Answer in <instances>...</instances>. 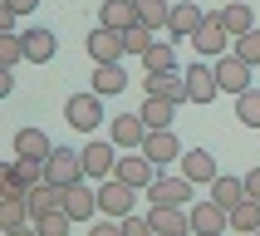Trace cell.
<instances>
[{"label": "cell", "instance_id": "1", "mask_svg": "<svg viewBox=\"0 0 260 236\" xmlns=\"http://www.w3.org/2000/svg\"><path fill=\"white\" fill-rule=\"evenodd\" d=\"M44 182H54V187L84 182V153H79V148H54V153L44 158Z\"/></svg>", "mask_w": 260, "mask_h": 236}, {"label": "cell", "instance_id": "2", "mask_svg": "<svg viewBox=\"0 0 260 236\" xmlns=\"http://www.w3.org/2000/svg\"><path fill=\"white\" fill-rule=\"evenodd\" d=\"M133 202H138V187H128L123 177L99 182V212H103V217H113V221L133 217Z\"/></svg>", "mask_w": 260, "mask_h": 236}, {"label": "cell", "instance_id": "3", "mask_svg": "<svg viewBox=\"0 0 260 236\" xmlns=\"http://www.w3.org/2000/svg\"><path fill=\"white\" fill-rule=\"evenodd\" d=\"M187 217H191V236H226V226H231V212L221 202H211V197L191 202Z\"/></svg>", "mask_w": 260, "mask_h": 236}, {"label": "cell", "instance_id": "4", "mask_svg": "<svg viewBox=\"0 0 260 236\" xmlns=\"http://www.w3.org/2000/svg\"><path fill=\"white\" fill-rule=\"evenodd\" d=\"M64 123L69 128H79V133H93L103 123V99L88 88V94H74L69 103H64Z\"/></svg>", "mask_w": 260, "mask_h": 236}, {"label": "cell", "instance_id": "5", "mask_svg": "<svg viewBox=\"0 0 260 236\" xmlns=\"http://www.w3.org/2000/svg\"><path fill=\"white\" fill-rule=\"evenodd\" d=\"M147 202H152V206H191V202H197V182L157 172V182L147 187Z\"/></svg>", "mask_w": 260, "mask_h": 236}, {"label": "cell", "instance_id": "6", "mask_svg": "<svg viewBox=\"0 0 260 236\" xmlns=\"http://www.w3.org/2000/svg\"><path fill=\"white\" fill-rule=\"evenodd\" d=\"M113 172H118V143H113V138H93V143L84 148V177L108 182Z\"/></svg>", "mask_w": 260, "mask_h": 236}, {"label": "cell", "instance_id": "7", "mask_svg": "<svg viewBox=\"0 0 260 236\" xmlns=\"http://www.w3.org/2000/svg\"><path fill=\"white\" fill-rule=\"evenodd\" d=\"M250 74H255V69H250V64H246L241 54H236V49L216 59V79H221V94H236V99H241V94L250 88Z\"/></svg>", "mask_w": 260, "mask_h": 236}, {"label": "cell", "instance_id": "8", "mask_svg": "<svg viewBox=\"0 0 260 236\" xmlns=\"http://www.w3.org/2000/svg\"><path fill=\"white\" fill-rule=\"evenodd\" d=\"M152 167H162V162H182V143H177V133L172 128H152L143 138V148H138Z\"/></svg>", "mask_w": 260, "mask_h": 236}, {"label": "cell", "instance_id": "9", "mask_svg": "<svg viewBox=\"0 0 260 236\" xmlns=\"http://www.w3.org/2000/svg\"><path fill=\"white\" fill-rule=\"evenodd\" d=\"M123 54H128V44H123L118 29L99 25L93 35H88V59H93V64H123Z\"/></svg>", "mask_w": 260, "mask_h": 236}, {"label": "cell", "instance_id": "10", "mask_svg": "<svg viewBox=\"0 0 260 236\" xmlns=\"http://www.w3.org/2000/svg\"><path fill=\"white\" fill-rule=\"evenodd\" d=\"M191 44H197V54H211V59L231 54V35H226V25H221V15H206V25L191 35Z\"/></svg>", "mask_w": 260, "mask_h": 236}, {"label": "cell", "instance_id": "11", "mask_svg": "<svg viewBox=\"0 0 260 236\" xmlns=\"http://www.w3.org/2000/svg\"><path fill=\"white\" fill-rule=\"evenodd\" d=\"M152 236H191V217L187 206H147Z\"/></svg>", "mask_w": 260, "mask_h": 236}, {"label": "cell", "instance_id": "12", "mask_svg": "<svg viewBox=\"0 0 260 236\" xmlns=\"http://www.w3.org/2000/svg\"><path fill=\"white\" fill-rule=\"evenodd\" d=\"M187 94L197 108H206V103L221 94V79H216V64H191L187 69Z\"/></svg>", "mask_w": 260, "mask_h": 236}, {"label": "cell", "instance_id": "13", "mask_svg": "<svg viewBox=\"0 0 260 236\" xmlns=\"http://www.w3.org/2000/svg\"><path fill=\"white\" fill-rule=\"evenodd\" d=\"M147 133H152V128L143 123V113H118L113 123H108V138L118 143V153H123V148H133V153H138Z\"/></svg>", "mask_w": 260, "mask_h": 236}, {"label": "cell", "instance_id": "14", "mask_svg": "<svg viewBox=\"0 0 260 236\" xmlns=\"http://www.w3.org/2000/svg\"><path fill=\"white\" fill-rule=\"evenodd\" d=\"M143 84H147V94H152V99L191 103V94H187V74H177V69H167V74H147Z\"/></svg>", "mask_w": 260, "mask_h": 236}, {"label": "cell", "instance_id": "15", "mask_svg": "<svg viewBox=\"0 0 260 236\" xmlns=\"http://www.w3.org/2000/svg\"><path fill=\"white\" fill-rule=\"evenodd\" d=\"M182 177H187V182H197V187H211V182H216V158H211V153H206V148H191V153H182Z\"/></svg>", "mask_w": 260, "mask_h": 236}, {"label": "cell", "instance_id": "16", "mask_svg": "<svg viewBox=\"0 0 260 236\" xmlns=\"http://www.w3.org/2000/svg\"><path fill=\"white\" fill-rule=\"evenodd\" d=\"M202 25H206V15L197 10V0H177V5H172V25H167V35H172V40H191Z\"/></svg>", "mask_w": 260, "mask_h": 236}, {"label": "cell", "instance_id": "17", "mask_svg": "<svg viewBox=\"0 0 260 236\" xmlns=\"http://www.w3.org/2000/svg\"><path fill=\"white\" fill-rule=\"evenodd\" d=\"M113 177H123L128 187H138V192H147L152 182H157V167L143 158V153H133V158H118V172Z\"/></svg>", "mask_w": 260, "mask_h": 236}, {"label": "cell", "instance_id": "18", "mask_svg": "<svg viewBox=\"0 0 260 236\" xmlns=\"http://www.w3.org/2000/svg\"><path fill=\"white\" fill-rule=\"evenodd\" d=\"M64 212H69L74 221H93V212H99V192L88 187V182L64 187Z\"/></svg>", "mask_w": 260, "mask_h": 236}, {"label": "cell", "instance_id": "19", "mask_svg": "<svg viewBox=\"0 0 260 236\" xmlns=\"http://www.w3.org/2000/svg\"><path fill=\"white\" fill-rule=\"evenodd\" d=\"M99 25H108V29H133V25H143L138 20V0H103V10H99Z\"/></svg>", "mask_w": 260, "mask_h": 236}, {"label": "cell", "instance_id": "20", "mask_svg": "<svg viewBox=\"0 0 260 236\" xmlns=\"http://www.w3.org/2000/svg\"><path fill=\"white\" fill-rule=\"evenodd\" d=\"M25 202H29V217L40 221V217H49V212H64V187H54V182H40V187H29V192H25Z\"/></svg>", "mask_w": 260, "mask_h": 236}, {"label": "cell", "instance_id": "21", "mask_svg": "<svg viewBox=\"0 0 260 236\" xmlns=\"http://www.w3.org/2000/svg\"><path fill=\"white\" fill-rule=\"evenodd\" d=\"M221 25H226V35H231V40H241V35H250V29H255V10H250L246 0H231V5H221Z\"/></svg>", "mask_w": 260, "mask_h": 236}, {"label": "cell", "instance_id": "22", "mask_svg": "<svg viewBox=\"0 0 260 236\" xmlns=\"http://www.w3.org/2000/svg\"><path fill=\"white\" fill-rule=\"evenodd\" d=\"M49 153H54V143H49V133L44 128H20L15 133V158H49Z\"/></svg>", "mask_w": 260, "mask_h": 236}, {"label": "cell", "instance_id": "23", "mask_svg": "<svg viewBox=\"0 0 260 236\" xmlns=\"http://www.w3.org/2000/svg\"><path fill=\"white\" fill-rule=\"evenodd\" d=\"M128 88V74H123V64H93V94L99 99H108V94H123Z\"/></svg>", "mask_w": 260, "mask_h": 236}, {"label": "cell", "instance_id": "24", "mask_svg": "<svg viewBox=\"0 0 260 236\" xmlns=\"http://www.w3.org/2000/svg\"><path fill=\"white\" fill-rule=\"evenodd\" d=\"M59 49V40L49 35V29H25V59L29 64H49Z\"/></svg>", "mask_w": 260, "mask_h": 236}, {"label": "cell", "instance_id": "25", "mask_svg": "<svg viewBox=\"0 0 260 236\" xmlns=\"http://www.w3.org/2000/svg\"><path fill=\"white\" fill-rule=\"evenodd\" d=\"M211 202H221L226 212L241 206L246 202V177H216V182H211Z\"/></svg>", "mask_w": 260, "mask_h": 236}, {"label": "cell", "instance_id": "26", "mask_svg": "<svg viewBox=\"0 0 260 236\" xmlns=\"http://www.w3.org/2000/svg\"><path fill=\"white\" fill-rule=\"evenodd\" d=\"M138 113H143V123H147V128H172V118H177V103H167V99H152V94H147Z\"/></svg>", "mask_w": 260, "mask_h": 236}, {"label": "cell", "instance_id": "27", "mask_svg": "<svg viewBox=\"0 0 260 236\" xmlns=\"http://www.w3.org/2000/svg\"><path fill=\"white\" fill-rule=\"evenodd\" d=\"M231 226H236V236H255L260 231V202L255 197H246L241 206H231Z\"/></svg>", "mask_w": 260, "mask_h": 236}, {"label": "cell", "instance_id": "28", "mask_svg": "<svg viewBox=\"0 0 260 236\" xmlns=\"http://www.w3.org/2000/svg\"><path fill=\"white\" fill-rule=\"evenodd\" d=\"M138 20H143L147 29H167L172 25V5H167V0H138Z\"/></svg>", "mask_w": 260, "mask_h": 236}, {"label": "cell", "instance_id": "29", "mask_svg": "<svg viewBox=\"0 0 260 236\" xmlns=\"http://www.w3.org/2000/svg\"><path fill=\"white\" fill-rule=\"evenodd\" d=\"M143 69H147V74H167V69H177L172 40H157V44H152V49L143 54Z\"/></svg>", "mask_w": 260, "mask_h": 236}, {"label": "cell", "instance_id": "30", "mask_svg": "<svg viewBox=\"0 0 260 236\" xmlns=\"http://www.w3.org/2000/svg\"><path fill=\"white\" fill-rule=\"evenodd\" d=\"M29 202H0V231H20V226H29Z\"/></svg>", "mask_w": 260, "mask_h": 236}, {"label": "cell", "instance_id": "31", "mask_svg": "<svg viewBox=\"0 0 260 236\" xmlns=\"http://www.w3.org/2000/svg\"><path fill=\"white\" fill-rule=\"evenodd\" d=\"M5 172H10V177H20L25 187H40V182H44V162H40V158H15Z\"/></svg>", "mask_w": 260, "mask_h": 236}, {"label": "cell", "instance_id": "32", "mask_svg": "<svg viewBox=\"0 0 260 236\" xmlns=\"http://www.w3.org/2000/svg\"><path fill=\"white\" fill-rule=\"evenodd\" d=\"M123 44H128V54H138L143 59L152 44H157V29H147V25H133V29H123Z\"/></svg>", "mask_w": 260, "mask_h": 236}, {"label": "cell", "instance_id": "33", "mask_svg": "<svg viewBox=\"0 0 260 236\" xmlns=\"http://www.w3.org/2000/svg\"><path fill=\"white\" fill-rule=\"evenodd\" d=\"M236 118H241L246 128H260V88H246V94L236 99Z\"/></svg>", "mask_w": 260, "mask_h": 236}, {"label": "cell", "instance_id": "34", "mask_svg": "<svg viewBox=\"0 0 260 236\" xmlns=\"http://www.w3.org/2000/svg\"><path fill=\"white\" fill-rule=\"evenodd\" d=\"M35 226H40V236H69L74 226H79V221H74L69 212H49V217H40Z\"/></svg>", "mask_w": 260, "mask_h": 236}, {"label": "cell", "instance_id": "35", "mask_svg": "<svg viewBox=\"0 0 260 236\" xmlns=\"http://www.w3.org/2000/svg\"><path fill=\"white\" fill-rule=\"evenodd\" d=\"M25 59V35H0V69H15Z\"/></svg>", "mask_w": 260, "mask_h": 236}, {"label": "cell", "instance_id": "36", "mask_svg": "<svg viewBox=\"0 0 260 236\" xmlns=\"http://www.w3.org/2000/svg\"><path fill=\"white\" fill-rule=\"evenodd\" d=\"M236 54L246 59L250 69H260V29H250V35H241V40H236Z\"/></svg>", "mask_w": 260, "mask_h": 236}, {"label": "cell", "instance_id": "37", "mask_svg": "<svg viewBox=\"0 0 260 236\" xmlns=\"http://www.w3.org/2000/svg\"><path fill=\"white\" fill-rule=\"evenodd\" d=\"M123 236H152V221L133 212V217H123Z\"/></svg>", "mask_w": 260, "mask_h": 236}, {"label": "cell", "instance_id": "38", "mask_svg": "<svg viewBox=\"0 0 260 236\" xmlns=\"http://www.w3.org/2000/svg\"><path fill=\"white\" fill-rule=\"evenodd\" d=\"M88 236H123V221L103 217V221H93V226H88Z\"/></svg>", "mask_w": 260, "mask_h": 236}, {"label": "cell", "instance_id": "39", "mask_svg": "<svg viewBox=\"0 0 260 236\" xmlns=\"http://www.w3.org/2000/svg\"><path fill=\"white\" fill-rule=\"evenodd\" d=\"M246 197H255V202H260V167H250V172H246Z\"/></svg>", "mask_w": 260, "mask_h": 236}, {"label": "cell", "instance_id": "40", "mask_svg": "<svg viewBox=\"0 0 260 236\" xmlns=\"http://www.w3.org/2000/svg\"><path fill=\"white\" fill-rule=\"evenodd\" d=\"M35 5H40V0H5V10H15V15H29Z\"/></svg>", "mask_w": 260, "mask_h": 236}, {"label": "cell", "instance_id": "41", "mask_svg": "<svg viewBox=\"0 0 260 236\" xmlns=\"http://www.w3.org/2000/svg\"><path fill=\"white\" fill-rule=\"evenodd\" d=\"M0 236H40V226L29 221V226H20V231H0Z\"/></svg>", "mask_w": 260, "mask_h": 236}, {"label": "cell", "instance_id": "42", "mask_svg": "<svg viewBox=\"0 0 260 236\" xmlns=\"http://www.w3.org/2000/svg\"><path fill=\"white\" fill-rule=\"evenodd\" d=\"M221 5H231V0H221Z\"/></svg>", "mask_w": 260, "mask_h": 236}, {"label": "cell", "instance_id": "43", "mask_svg": "<svg viewBox=\"0 0 260 236\" xmlns=\"http://www.w3.org/2000/svg\"><path fill=\"white\" fill-rule=\"evenodd\" d=\"M255 236H260V231H255Z\"/></svg>", "mask_w": 260, "mask_h": 236}]
</instances>
